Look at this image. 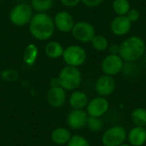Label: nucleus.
I'll use <instances>...</instances> for the list:
<instances>
[{"instance_id":"obj_17","label":"nucleus","mask_w":146,"mask_h":146,"mask_svg":"<svg viewBox=\"0 0 146 146\" xmlns=\"http://www.w3.org/2000/svg\"><path fill=\"white\" fill-rule=\"evenodd\" d=\"M72 137V133L68 128L58 127L55 128L50 134L51 141L58 145H67L68 142L70 140Z\"/></svg>"},{"instance_id":"obj_29","label":"nucleus","mask_w":146,"mask_h":146,"mask_svg":"<svg viewBox=\"0 0 146 146\" xmlns=\"http://www.w3.org/2000/svg\"><path fill=\"white\" fill-rule=\"evenodd\" d=\"M60 2L62 3V5L68 7V8H74L75 6H77L81 0H60Z\"/></svg>"},{"instance_id":"obj_10","label":"nucleus","mask_w":146,"mask_h":146,"mask_svg":"<svg viewBox=\"0 0 146 146\" xmlns=\"http://www.w3.org/2000/svg\"><path fill=\"white\" fill-rule=\"evenodd\" d=\"M116 89V81L115 77L103 74L99 76L94 85V90L98 96L108 98L111 96Z\"/></svg>"},{"instance_id":"obj_26","label":"nucleus","mask_w":146,"mask_h":146,"mask_svg":"<svg viewBox=\"0 0 146 146\" xmlns=\"http://www.w3.org/2000/svg\"><path fill=\"white\" fill-rule=\"evenodd\" d=\"M127 17L129 19V21L133 24L134 22H137L139 19H140V16H141V14H140V11L138 9H130V10L127 12V14L126 15Z\"/></svg>"},{"instance_id":"obj_32","label":"nucleus","mask_w":146,"mask_h":146,"mask_svg":"<svg viewBox=\"0 0 146 146\" xmlns=\"http://www.w3.org/2000/svg\"><path fill=\"white\" fill-rule=\"evenodd\" d=\"M118 146H131L128 143H127V142H125V143H123V144H121V145H120Z\"/></svg>"},{"instance_id":"obj_1","label":"nucleus","mask_w":146,"mask_h":146,"mask_svg":"<svg viewBox=\"0 0 146 146\" xmlns=\"http://www.w3.org/2000/svg\"><path fill=\"white\" fill-rule=\"evenodd\" d=\"M53 19L45 12H38L33 15L29 22V31L33 38L38 40H47L55 33Z\"/></svg>"},{"instance_id":"obj_4","label":"nucleus","mask_w":146,"mask_h":146,"mask_svg":"<svg viewBox=\"0 0 146 146\" xmlns=\"http://www.w3.org/2000/svg\"><path fill=\"white\" fill-rule=\"evenodd\" d=\"M127 131L123 126L114 125L108 127L101 136L104 146H118L127 142Z\"/></svg>"},{"instance_id":"obj_8","label":"nucleus","mask_w":146,"mask_h":146,"mask_svg":"<svg viewBox=\"0 0 146 146\" xmlns=\"http://www.w3.org/2000/svg\"><path fill=\"white\" fill-rule=\"evenodd\" d=\"M71 33L74 39L83 44L91 43L92 39L96 35L94 26L86 21L75 22Z\"/></svg>"},{"instance_id":"obj_16","label":"nucleus","mask_w":146,"mask_h":146,"mask_svg":"<svg viewBox=\"0 0 146 146\" xmlns=\"http://www.w3.org/2000/svg\"><path fill=\"white\" fill-rule=\"evenodd\" d=\"M89 102L87 94L82 91L74 90L68 98V104L72 110H85Z\"/></svg>"},{"instance_id":"obj_15","label":"nucleus","mask_w":146,"mask_h":146,"mask_svg":"<svg viewBox=\"0 0 146 146\" xmlns=\"http://www.w3.org/2000/svg\"><path fill=\"white\" fill-rule=\"evenodd\" d=\"M127 140L131 146H143L146 144V128L134 126L127 132Z\"/></svg>"},{"instance_id":"obj_21","label":"nucleus","mask_w":146,"mask_h":146,"mask_svg":"<svg viewBox=\"0 0 146 146\" xmlns=\"http://www.w3.org/2000/svg\"><path fill=\"white\" fill-rule=\"evenodd\" d=\"M112 9L116 15H126L131 9L130 1L114 0L112 3Z\"/></svg>"},{"instance_id":"obj_11","label":"nucleus","mask_w":146,"mask_h":146,"mask_svg":"<svg viewBox=\"0 0 146 146\" xmlns=\"http://www.w3.org/2000/svg\"><path fill=\"white\" fill-rule=\"evenodd\" d=\"M133 23L127 15H116L110 22V28L111 33L117 37H123L128 34L132 29Z\"/></svg>"},{"instance_id":"obj_2","label":"nucleus","mask_w":146,"mask_h":146,"mask_svg":"<svg viewBox=\"0 0 146 146\" xmlns=\"http://www.w3.org/2000/svg\"><path fill=\"white\" fill-rule=\"evenodd\" d=\"M146 52V43L139 36H129L120 44L119 55L125 62H136Z\"/></svg>"},{"instance_id":"obj_12","label":"nucleus","mask_w":146,"mask_h":146,"mask_svg":"<svg viewBox=\"0 0 146 146\" xmlns=\"http://www.w3.org/2000/svg\"><path fill=\"white\" fill-rule=\"evenodd\" d=\"M88 115L85 110H72L67 116V125L73 130H80L86 126Z\"/></svg>"},{"instance_id":"obj_24","label":"nucleus","mask_w":146,"mask_h":146,"mask_svg":"<svg viewBox=\"0 0 146 146\" xmlns=\"http://www.w3.org/2000/svg\"><path fill=\"white\" fill-rule=\"evenodd\" d=\"M86 127H87L88 130L92 133H99L102 131V129L104 127V123H103V121L101 120V118L89 116Z\"/></svg>"},{"instance_id":"obj_25","label":"nucleus","mask_w":146,"mask_h":146,"mask_svg":"<svg viewBox=\"0 0 146 146\" xmlns=\"http://www.w3.org/2000/svg\"><path fill=\"white\" fill-rule=\"evenodd\" d=\"M67 146H91L89 141L87 140V139H86L84 136L79 135V134H75V135H72L70 140L68 142V144L66 145Z\"/></svg>"},{"instance_id":"obj_33","label":"nucleus","mask_w":146,"mask_h":146,"mask_svg":"<svg viewBox=\"0 0 146 146\" xmlns=\"http://www.w3.org/2000/svg\"><path fill=\"white\" fill-rule=\"evenodd\" d=\"M128 1H132V0H128Z\"/></svg>"},{"instance_id":"obj_20","label":"nucleus","mask_w":146,"mask_h":146,"mask_svg":"<svg viewBox=\"0 0 146 146\" xmlns=\"http://www.w3.org/2000/svg\"><path fill=\"white\" fill-rule=\"evenodd\" d=\"M38 49L36 44H29L23 52V61L27 65H33L38 57Z\"/></svg>"},{"instance_id":"obj_22","label":"nucleus","mask_w":146,"mask_h":146,"mask_svg":"<svg viewBox=\"0 0 146 146\" xmlns=\"http://www.w3.org/2000/svg\"><path fill=\"white\" fill-rule=\"evenodd\" d=\"M91 44H92V48L98 52L105 51L106 50H108L109 45H110L108 38L104 37V35H100V34L99 35L96 34L92 39Z\"/></svg>"},{"instance_id":"obj_18","label":"nucleus","mask_w":146,"mask_h":146,"mask_svg":"<svg viewBox=\"0 0 146 146\" xmlns=\"http://www.w3.org/2000/svg\"><path fill=\"white\" fill-rule=\"evenodd\" d=\"M64 49L62 45L57 41H50L46 44L44 47V52L46 56L52 59H56L62 56Z\"/></svg>"},{"instance_id":"obj_34","label":"nucleus","mask_w":146,"mask_h":146,"mask_svg":"<svg viewBox=\"0 0 146 146\" xmlns=\"http://www.w3.org/2000/svg\"><path fill=\"white\" fill-rule=\"evenodd\" d=\"M0 2H1V0H0Z\"/></svg>"},{"instance_id":"obj_30","label":"nucleus","mask_w":146,"mask_h":146,"mask_svg":"<svg viewBox=\"0 0 146 146\" xmlns=\"http://www.w3.org/2000/svg\"><path fill=\"white\" fill-rule=\"evenodd\" d=\"M108 50H109V51H110V54H119V51H120V44H110V45H109Z\"/></svg>"},{"instance_id":"obj_3","label":"nucleus","mask_w":146,"mask_h":146,"mask_svg":"<svg viewBox=\"0 0 146 146\" xmlns=\"http://www.w3.org/2000/svg\"><path fill=\"white\" fill-rule=\"evenodd\" d=\"M60 86L66 91L77 90L82 82V74L79 68L66 66L58 74Z\"/></svg>"},{"instance_id":"obj_23","label":"nucleus","mask_w":146,"mask_h":146,"mask_svg":"<svg viewBox=\"0 0 146 146\" xmlns=\"http://www.w3.org/2000/svg\"><path fill=\"white\" fill-rule=\"evenodd\" d=\"M53 3L54 0H31L30 5L38 12H45L52 8Z\"/></svg>"},{"instance_id":"obj_6","label":"nucleus","mask_w":146,"mask_h":146,"mask_svg":"<svg viewBox=\"0 0 146 146\" xmlns=\"http://www.w3.org/2000/svg\"><path fill=\"white\" fill-rule=\"evenodd\" d=\"M33 8L30 4L21 3L16 4L9 13L10 21L18 27L29 24L33 17Z\"/></svg>"},{"instance_id":"obj_28","label":"nucleus","mask_w":146,"mask_h":146,"mask_svg":"<svg viewBox=\"0 0 146 146\" xmlns=\"http://www.w3.org/2000/svg\"><path fill=\"white\" fill-rule=\"evenodd\" d=\"M105 0H81V3L89 8H95L101 5Z\"/></svg>"},{"instance_id":"obj_9","label":"nucleus","mask_w":146,"mask_h":146,"mask_svg":"<svg viewBox=\"0 0 146 146\" xmlns=\"http://www.w3.org/2000/svg\"><path fill=\"white\" fill-rule=\"evenodd\" d=\"M110 107V104L107 98L97 96L89 100L85 110L90 117L102 118L108 113Z\"/></svg>"},{"instance_id":"obj_5","label":"nucleus","mask_w":146,"mask_h":146,"mask_svg":"<svg viewBox=\"0 0 146 146\" xmlns=\"http://www.w3.org/2000/svg\"><path fill=\"white\" fill-rule=\"evenodd\" d=\"M124 65L125 62L119 54L109 53L102 60L100 67L104 74L115 77L122 72Z\"/></svg>"},{"instance_id":"obj_13","label":"nucleus","mask_w":146,"mask_h":146,"mask_svg":"<svg viewBox=\"0 0 146 146\" xmlns=\"http://www.w3.org/2000/svg\"><path fill=\"white\" fill-rule=\"evenodd\" d=\"M55 27L62 33H69L72 31L75 21L74 17L68 11L62 10L56 13L54 18Z\"/></svg>"},{"instance_id":"obj_14","label":"nucleus","mask_w":146,"mask_h":146,"mask_svg":"<svg viewBox=\"0 0 146 146\" xmlns=\"http://www.w3.org/2000/svg\"><path fill=\"white\" fill-rule=\"evenodd\" d=\"M46 98L48 104L52 108H61L65 104L67 100L66 90H64L62 86L50 87V89L47 92Z\"/></svg>"},{"instance_id":"obj_7","label":"nucleus","mask_w":146,"mask_h":146,"mask_svg":"<svg viewBox=\"0 0 146 146\" xmlns=\"http://www.w3.org/2000/svg\"><path fill=\"white\" fill-rule=\"evenodd\" d=\"M62 58L68 66L79 68L82 66L86 60V51L80 45L72 44L64 49Z\"/></svg>"},{"instance_id":"obj_27","label":"nucleus","mask_w":146,"mask_h":146,"mask_svg":"<svg viewBox=\"0 0 146 146\" xmlns=\"http://www.w3.org/2000/svg\"><path fill=\"white\" fill-rule=\"evenodd\" d=\"M2 77L5 80H9V81H11V80H16V78L18 77V74L15 70H13V69H7V70H4L2 74Z\"/></svg>"},{"instance_id":"obj_19","label":"nucleus","mask_w":146,"mask_h":146,"mask_svg":"<svg viewBox=\"0 0 146 146\" xmlns=\"http://www.w3.org/2000/svg\"><path fill=\"white\" fill-rule=\"evenodd\" d=\"M131 120L136 127H146V109L139 107L131 113Z\"/></svg>"},{"instance_id":"obj_31","label":"nucleus","mask_w":146,"mask_h":146,"mask_svg":"<svg viewBox=\"0 0 146 146\" xmlns=\"http://www.w3.org/2000/svg\"><path fill=\"white\" fill-rule=\"evenodd\" d=\"M50 86H51V87H54V86H60V83H59L58 77H56V78H52V79H51V80H50Z\"/></svg>"}]
</instances>
